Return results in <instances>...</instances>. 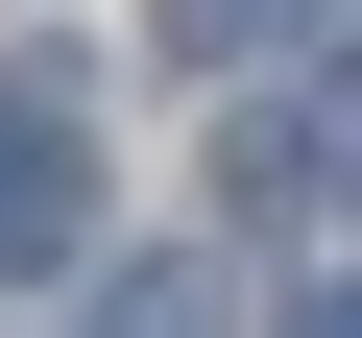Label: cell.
<instances>
[{
	"mask_svg": "<svg viewBox=\"0 0 362 338\" xmlns=\"http://www.w3.org/2000/svg\"><path fill=\"white\" fill-rule=\"evenodd\" d=\"M73 218H97V145H73V49H25V73H0V266H73Z\"/></svg>",
	"mask_w": 362,
	"mask_h": 338,
	"instance_id": "obj_1",
	"label": "cell"
},
{
	"mask_svg": "<svg viewBox=\"0 0 362 338\" xmlns=\"http://www.w3.org/2000/svg\"><path fill=\"white\" fill-rule=\"evenodd\" d=\"M338 145H362V97H338V49H314V97H242V121H218V194L290 242V218H338Z\"/></svg>",
	"mask_w": 362,
	"mask_h": 338,
	"instance_id": "obj_2",
	"label": "cell"
},
{
	"mask_svg": "<svg viewBox=\"0 0 362 338\" xmlns=\"http://www.w3.org/2000/svg\"><path fill=\"white\" fill-rule=\"evenodd\" d=\"M97 338H242V290H218V266H121V290H97Z\"/></svg>",
	"mask_w": 362,
	"mask_h": 338,
	"instance_id": "obj_3",
	"label": "cell"
},
{
	"mask_svg": "<svg viewBox=\"0 0 362 338\" xmlns=\"http://www.w3.org/2000/svg\"><path fill=\"white\" fill-rule=\"evenodd\" d=\"M169 25H194V49H266V25H290V0H169Z\"/></svg>",
	"mask_w": 362,
	"mask_h": 338,
	"instance_id": "obj_4",
	"label": "cell"
}]
</instances>
